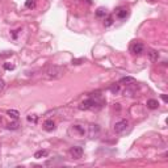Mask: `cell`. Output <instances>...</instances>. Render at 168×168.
Returning <instances> with one entry per match:
<instances>
[{
  "label": "cell",
  "instance_id": "9",
  "mask_svg": "<svg viewBox=\"0 0 168 168\" xmlns=\"http://www.w3.org/2000/svg\"><path fill=\"white\" fill-rule=\"evenodd\" d=\"M43 129H45L46 131L55 130V122H54L53 120H46L45 123H43Z\"/></svg>",
  "mask_w": 168,
  "mask_h": 168
},
{
  "label": "cell",
  "instance_id": "16",
  "mask_svg": "<svg viewBox=\"0 0 168 168\" xmlns=\"http://www.w3.org/2000/svg\"><path fill=\"white\" fill-rule=\"evenodd\" d=\"M18 122H17V120H14V122H12V123H9L8 125V129L9 130H16V129H18Z\"/></svg>",
  "mask_w": 168,
  "mask_h": 168
},
{
  "label": "cell",
  "instance_id": "19",
  "mask_svg": "<svg viewBox=\"0 0 168 168\" xmlns=\"http://www.w3.org/2000/svg\"><path fill=\"white\" fill-rule=\"evenodd\" d=\"M28 121H29V122H33V123H37L38 116H36V114H29V116H28Z\"/></svg>",
  "mask_w": 168,
  "mask_h": 168
},
{
  "label": "cell",
  "instance_id": "10",
  "mask_svg": "<svg viewBox=\"0 0 168 168\" xmlns=\"http://www.w3.org/2000/svg\"><path fill=\"white\" fill-rule=\"evenodd\" d=\"M146 105H147L149 109H158V106H159V101L154 100V98H151V100H147Z\"/></svg>",
  "mask_w": 168,
  "mask_h": 168
},
{
  "label": "cell",
  "instance_id": "7",
  "mask_svg": "<svg viewBox=\"0 0 168 168\" xmlns=\"http://www.w3.org/2000/svg\"><path fill=\"white\" fill-rule=\"evenodd\" d=\"M83 147L80 146H72L70 149V154L71 156L74 158V159H80V158L83 156Z\"/></svg>",
  "mask_w": 168,
  "mask_h": 168
},
{
  "label": "cell",
  "instance_id": "24",
  "mask_svg": "<svg viewBox=\"0 0 168 168\" xmlns=\"http://www.w3.org/2000/svg\"><path fill=\"white\" fill-rule=\"evenodd\" d=\"M2 122H3V117H2V116H0V123H2Z\"/></svg>",
  "mask_w": 168,
  "mask_h": 168
},
{
  "label": "cell",
  "instance_id": "11",
  "mask_svg": "<svg viewBox=\"0 0 168 168\" xmlns=\"http://www.w3.org/2000/svg\"><path fill=\"white\" fill-rule=\"evenodd\" d=\"M135 83V79L131 78V76H126V78H122L120 80V84H126V86H130V84H134Z\"/></svg>",
  "mask_w": 168,
  "mask_h": 168
},
{
  "label": "cell",
  "instance_id": "17",
  "mask_svg": "<svg viewBox=\"0 0 168 168\" xmlns=\"http://www.w3.org/2000/svg\"><path fill=\"white\" fill-rule=\"evenodd\" d=\"M113 24V16L110 14V16H108V18L104 21V25H105V28H108V26H110Z\"/></svg>",
  "mask_w": 168,
  "mask_h": 168
},
{
  "label": "cell",
  "instance_id": "15",
  "mask_svg": "<svg viewBox=\"0 0 168 168\" xmlns=\"http://www.w3.org/2000/svg\"><path fill=\"white\" fill-rule=\"evenodd\" d=\"M106 14H108V13H106V9L102 8V7H100V8H98L97 11H96V16H97V17H105Z\"/></svg>",
  "mask_w": 168,
  "mask_h": 168
},
{
  "label": "cell",
  "instance_id": "4",
  "mask_svg": "<svg viewBox=\"0 0 168 168\" xmlns=\"http://www.w3.org/2000/svg\"><path fill=\"white\" fill-rule=\"evenodd\" d=\"M127 129H129V121L127 120H121L114 125V133L116 134H123Z\"/></svg>",
  "mask_w": 168,
  "mask_h": 168
},
{
  "label": "cell",
  "instance_id": "14",
  "mask_svg": "<svg viewBox=\"0 0 168 168\" xmlns=\"http://www.w3.org/2000/svg\"><path fill=\"white\" fill-rule=\"evenodd\" d=\"M7 114H8L9 117H12L13 120H18V117H20V113H18V110H16V109H9V110L7 112Z\"/></svg>",
  "mask_w": 168,
  "mask_h": 168
},
{
  "label": "cell",
  "instance_id": "13",
  "mask_svg": "<svg viewBox=\"0 0 168 168\" xmlns=\"http://www.w3.org/2000/svg\"><path fill=\"white\" fill-rule=\"evenodd\" d=\"M158 58H159V53H158L156 50H150L149 51V59L151 62H156Z\"/></svg>",
  "mask_w": 168,
  "mask_h": 168
},
{
  "label": "cell",
  "instance_id": "18",
  "mask_svg": "<svg viewBox=\"0 0 168 168\" xmlns=\"http://www.w3.org/2000/svg\"><path fill=\"white\" fill-rule=\"evenodd\" d=\"M25 7L26 8H34V7H36V0H26Z\"/></svg>",
  "mask_w": 168,
  "mask_h": 168
},
{
  "label": "cell",
  "instance_id": "20",
  "mask_svg": "<svg viewBox=\"0 0 168 168\" xmlns=\"http://www.w3.org/2000/svg\"><path fill=\"white\" fill-rule=\"evenodd\" d=\"M4 68H6V70H14V65H11V63H4Z\"/></svg>",
  "mask_w": 168,
  "mask_h": 168
},
{
  "label": "cell",
  "instance_id": "8",
  "mask_svg": "<svg viewBox=\"0 0 168 168\" xmlns=\"http://www.w3.org/2000/svg\"><path fill=\"white\" fill-rule=\"evenodd\" d=\"M114 13H116V16L118 17V18H125L127 14H129V12H127V9L126 8H123V7H118L116 11H114Z\"/></svg>",
  "mask_w": 168,
  "mask_h": 168
},
{
  "label": "cell",
  "instance_id": "12",
  "mask_svg": "<svg viewBox=\"0 0 168 168\" xmlns=\"http://www.w3.org/2000/svg\"><path fill=\"white\" fill-rule=\"evenodd\" d=\"M49 155V151L47 150H39L37 152H34V158L36 159H41V158H46Z\"/></svg>",
  "mask_w": 168,
  "mask_h": 168
},
{
  "label": "cell",
  "instance_id": "23",
  "mask_svg": "<svg viewBox=\"0 0 168 168\" xmlns=\"http://www.w3.org/2000/svg\"><path fill=\"white\" fill-rule=\"evenodd\" d=\"M162 98H163V101L167 102V96H166V95H162Z\"/></svg>",
  "mask_w": 168,
  "mask_h": 168
},
{
  "label": "cell",
  "instance_id": "6",
  "mask_svg": "<svg viewBox=\"0 0 168 168\" xmlns=\"http://www.w3.org/2000/svg\"><path fill=\"white\" fill-rule=\"evenodd\" d=\"M87 135L90 138H98V135H100V126L98 125H90L87 129Z\"/></svg>",
  "mask_w": 168,
  "mask_h": 168
},
{
  "label": "cell",
  "instance_id": "2",
  "mask_svg": "<svg viewBox=\"0 0 168 168\" xmlns=\"http://www.w3.org/2000/svg\"><path fill=\"white\" fill-rule=\"evenodd\" d=\"M66 72V68L62 66H49L47 70L45 71V78L47 80H57V79H61Z\"/></svg>",
  "mask_w": 168,
  "mask_h": 168
},
{
  "label": "cell",
  "instance_id": "22",
  "mask_svg": "<svg viewBox=\"0 0 168 168\" xmlns=\"http://www.w3.org/2000/svg\"><path fill=\"white\" fill-rule=\"evenodd\" d=\"M110 91H112V92H120V87H118V86H113V87L110 88Z\"/></svg>",
  "mask_w": 168,
  "mask_h": 168
},
{
  "label": "cell",
  "instance_id": "1",
  "mask_svg": "<svg viewBox=\"0 0 168 168\" xmlns=\"http://www.w3.org/2000/svg\"><path fill=\"white\" fill-rule=\"evenodd\" d=\"M102 104H104V101L98 100V96H96V98L91 97V98H87V100H84L83 102H80L79 109L80 110H97L102 106Z\"/></svg>",
  "mask_w": 168,
  "mask_h": 168
},
{
  "label": "cell",
  "instance_id": "21",
  "mask_svg": "<svg viewBox=\"0 0 168 168\" xmlns=\"http://www.w3.org/2000/svg\"><path fill=\"white\" fill-rule=\"evenodd\" d=\"M4 88H6V82H4L3 79L0 78V92H2V91L4 90Z\"/></svg>",
  "mask_w": 168,
  "mask_h": 168
},
{
  "label": "cell",
  "instance_id": "3",
  "mask_svg": "<svg viewBox=\"0 0 168 168\" xmlns=\"http://www.w3.org/2000/svg\"><path fill=\"white\" fill-rule=\"evenodd\" d=\"M68 134L76 138L84 137L87 134V129L84 127V125H72L70 129H68Z\"/></svg>",
  "mask_w": 168,
  "mask_h": 168
},
{
  "label": "cell",
  "instance_id": "5",
  "mask_svg": "<svg viewBox=\"0 0 168 168\" xmlns=\"http://www.w3.org/2000/svg\"><path fill=\"white\" fill-rule=\"evenodd\" d=\"M143 50H145V46H143V43L139 41H134L130 45V51H131V54H134V55H141Z\"/></svg>",
  "mask_w": 168,
  "mask_h": 168
}]
</instances>
